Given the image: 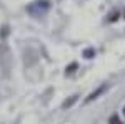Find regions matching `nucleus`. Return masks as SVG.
I'll list each match as a JSON object with an SVG mask.
<instances>
[{"label": "nucleus", "instance_id": "1", "mask_svg": "<svg viewBox=\"0 0 125 124\" xmlns=\"http://www.w3.org/2000/svg\"><path fill=\"white\" fill-rule=\"evenodd\" d=\"M77 97H78V96H72L70 99H67V101L62 104V107H63V109H67V107H72V106L77 102Z\"/></svg>", "mask_w": 125, "mask_h": 124}, {"label": "nucleus", "instance_id": "2", "mask_svg": "<svg viewBox=\"0 0 125 124\" xmlns=\"http://www.w3.org/2000/svg\"><path fill=\"white\" fill-rule=\"evenodd\" d=\"M104 91H105V87H100V89H97L95 92H92V94H90L88 97H87V102H90V101H94V99H97V96H100L102 92H104Z\"/></svg>", "mask_w": 125, "mask_h": 124}, {"label": "nucleus", "instance_id": "3", "mask_svg": "<svg viewBox=\"0 0 125 124\" xmlns=\"http://www.w3.org/2000/svg\"><path fill=\"white\" fill-rule=\"evenodd\" d=\"M83 57H87V59L95 57V50H94V49H87V50H83Z\"/></svg>", "mask_w": 125, "mask_h": 124}, {"label": "nucleus", "instance_id": "4", "mask_svg": "<svg viewBox=\"0 0 125 124\" xmlns=\"http://www.w3.org/2000/svg\"><path fill=\"white\" fill-rule=\"evenodd\" d=\"M108 124H122V121H120V117L117 114H114L112 117H110V121H108Z\"/></svg>", "mask_w": 125, "mask_h": 124}, {"label": "nucleus", "instance_id": "5", "mask_svg": "<svg viewBox=\"0 0 125 124\" xmlns=\"http://www.w3.org/2000/svg\"><path fill=\"white\" fill-rule=\"evenodd\" d=\"M124 114H125V107H124Z\"/></svg>", "mask_w": 125, "mask_h": 124}]
</instances>
